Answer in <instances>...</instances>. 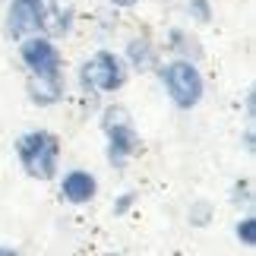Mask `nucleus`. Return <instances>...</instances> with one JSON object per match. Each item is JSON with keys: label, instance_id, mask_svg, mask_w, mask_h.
Returning a JSON list of instances; mask_svg holds the SVG:
<instances>
[{"label": "nucleus", "instance_id": "nucleus-2", "mask_svg": "<svg viewBox=\"0 0 256 256\" xmlns=\"http://www.w3.org/2000/svg\"><path fill=\"white\" fill-rule=\"evenodd\" d=\"M164 86H168L174 104H180V108H193L200 102V95H202L200 73H196V66L186 64V60H177V64H171L168 70H164Z\"/></svg>", "mask_w": 256, "mask_h": 256}, {"label": "nucleus", "instance_id": "nucleus-9", "mask_svg": "<svg viewBox=\"0 0 256 256\" xmlns=\"http://www.w3.org/2000/svg\"><path fill=\"white\" fill-rule=\"evenodd\" d=\"M130 54H133V60H142V64H146V57H149V48H146V44H133Z\"/></svg>", "mask_w": 256, "mask_h": 256}, {"label": "nucleus", "instance_id": "nucleus-1", "mask_svg": "<svg viewBox=\"0 0 256 256\" xmlns=\"http://www.w3.org/2000/svg\"><path fill=\"white\" fill-rule=\"evenodd\" d=\"M19 162L32 177H54L57 171V155H60V146H57V136L51 133H26L19 140Z\"/></svg>", "mask_w": 256, "mask_h": 256}, {"label": "nucleus", "instance_id": "nucleus-5", "mask_svg": "<svg viewBox=\"0 0 256 256\" xmlns=\"http://www.w3.org/2000/svg\"><path fill=\"white\" fill-rule=\"evenodd\" d=\"M44 22V4L42 0H13L6 19V32L13 38H22L28 32H38Z\"/></svg>", "mask_w": 256, "mask_h": 256}, {"label": "nucleus", "instance_id": "nucleus-7", "mask_svg": "<svg viewBox=\"0 0 256 256\" xmlns=\"http://www.w3.org/2000/svg\"><path fill=\"white\" fill-rule=\"evenodd\" d=\"M64 196L70 202H86L95 196V180L88 177L86 171H73L64 177Z\"/></svg>", "mask_w": 256, "mask_h": 256}, {"label": "nucleus", "instance_id": "nucleus-8", "mask_svg": "<svg viewBox=\"0 0 256 256\" xmlns=\"http://www.w3.org/2000/svg\"><path fill=\"white\" fill-rule=\"evenodd\" d=\"M238 234H240L244 244H256V222H253V218H244L240 228H238Z\"/></svg>", "mask_w": 256, "mask_h": 256}, {"label": "nucleus", "instance_id": "nucleus-6", "mask_svg": "<svg viewBox=\"0 0 256 256\" xmlns=\"http://www.w3.org/2000/svg\"><path fill=\"white\" fill-rule=\"evenodd\" d=\"M108 133H111V162H120L124 155H130L136 149V136H133V126L126 124V114L120 108H111L108 111Z\"/></svg>", "mask_w": 256, "mask_h": 256}, {"label": "nucleus", "instance_id": "nucleus-3", "mask_svg": "<svg viewBox=\"0 0 256 256\" xmlns=\"http://www.w3.org/2000/svg\"><path fill=\"white\" fill-rule=\"evenodd\" d=\"M22 60L32 73H38V80L44 82H60V54L51 42L44 38H32L22 44Z\"/></svg>", "mask_w": 256, "mask_h": 256}, {"label": "nucleus", "instance_id": "nucleus-10", "mask_svg": "<svg viewBox=\"0 0 256 256\" xmlns=\"http://www.w3.org/2000/svg\"><path fill=\"white\" fill-rule=\"evenodd\" d=\"M117 6H130V4H136V0H114Z\"/></svg>", "mask_w": 256, "mask_h": 256}, {"label": "nucleus", "instance_id": "nucleus-4", "mask_svg": "<svg viewBox=\"0 0 256 256\" xmlns=\"http://www.w3.org/2000/svg\"><path fill=\"white\" fill-rule=\"evenodd\" d=\"M82 82L88 88H98V92H114V88L124 82V66H120V60H117L114 54L98 51L92 60L86 64Z\"/></svg>", "mask_w": 256, "mask_h": 256}]
</instances>
